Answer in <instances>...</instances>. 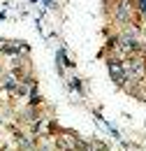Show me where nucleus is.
Segmentation results:
<instances>
[{"label": "nucleus", "instance_id": "nucleus-1", "mask_svg": "<svg viewBox=\"0 0 146 151\" xmlns=\"http://www.w3.org/2000/svg\"><path fill=\"white\" fill-rule=\"evenodd\" d=\"M107 68H109V77H111V81H114L116 86H121V88H123V84L128 81V72H125V60H116V58H109Z\"/></svg>", "mask_w": 146, "mask_h": 151}, {"label": "nucleus", "instance_id": "nucleus-2", "mask_svg": "<svg viewBox=\"0 0 146 151\" xmlns=\"http://www.w3.org/2000/svg\"><path fill=\"white\" fill-rule=\"evenodd\" d=\"M91 151H109V144L107 142H102V139H91Z\"/></svg>", "mask_w": 146, "mask_h": 151}]
</instances>
